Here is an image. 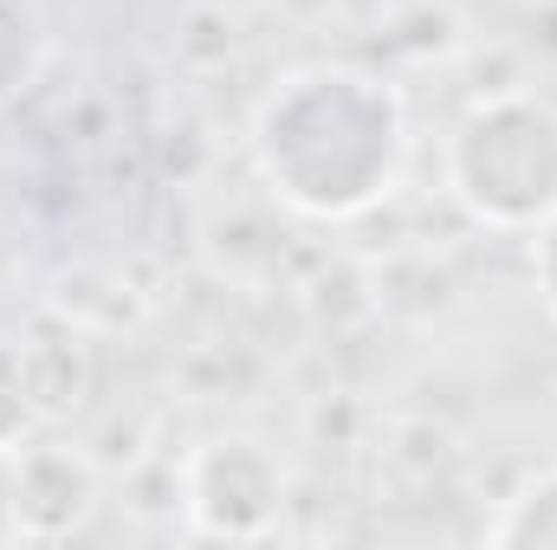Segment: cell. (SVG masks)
<instances>
[{
  "label": "cell",
  "instance_id": "3",
  "mask_svg": "<svg viewBox=\"0 0 557 550\" xmlns=\"http://www.w3.org/2000/svg\"><path fill=\"white\" fill-rule=\"evenodd\" d=\"M285 505V466L267 440H208L188 460V512L214 538H260Z\"/></svg>",
  "mask_w": 557,
  "mask_h": 550
},
{
  "label": "cell",
  "instance_id": "9",
  "mask_svg": "<svg viewBox=\"0 0 557 550\" xmlns=\"http://www.w3.org/2000/svg\"><path fill=\"white\" fill-rule=\"evenodd\" d=\"M20 538V505H13V453L0 447V545Z\"/></svg>",
  "mask_w": 557,
  "mask_h": 550
},
{
  "label": "cell",
  "instance_id": "6",
  "mask_svg": "<svg viewBox=\"0 0 557 550\" xmlns=\"http://www.w3.org/2000/svg\"><path fill=\"white\" fill-rule=\"evenodd\" d=\"M33 59H39L33 20L20 13V0H0V98H13L33 78Z\"/></svg>",
  "mask_w": 557,
  "mask_h": 550
},
{
  "label": "cell",
  "instance_id": "2",
  "mask_svg": "<svg viewBox=\"0 0 557 550\" xmlns=\"http://www.w3.org/2000/svg\"><path fill=\"white\" fill-rule=\"evenodd\" d=\"M447 182L486 227H539L557 214V111L539 98H486L447 142Z\"/></svg>",
  "mask_w": 557,
  "mask_h": 550
},
{
  "label": "cell",
  "instance_id": "5",
  "mask_svg": "<svg viewBox=\"0 0 557 550\" xmlns=\"http://www.w3.org/2000/svg\"><path fill=\"white\" fill-rule=\"evenodd\" d=\"M493 545L499 550H557V466H545L539 479H525L499 525H493Z\"/></svg>",
  "mask_w": 557,
  "mask_h": 550
},
{
  "label": "cell",
  "instance_id": "7",
  "mask_svg": "<svg viewBox=\"0 0 557 550\" xmlns=\"http://www.w3.org/2000/svg\"><path fill=\"white\" fill-rule=\"evenodd\" d=\"M26 414H33V383H26V357H20L13 343H0V447H7V440H20Z\"/></svg>",
  "mask_w": 557,
  "mask_h": 550
},
{
  "label": "cell",
  "instance_id": "1",
  "mask_svg": "<svg viewBox=\"0 0 557 550\" xmlns=\"http://www.w3.org/2000/svg\"><path fill=\"white\" fill-rule=\"evenodd\" d=\"M253 155L285 208L350 221L376 208L403 168V104L350 65H305L253 117Z\"/></svg>",
  "mask_w": 557,
  "mask_h": 550
},
{
  "label": "cell",
  "instance_id": "8",
  "mask_svg": "<svg viewBox=\"0 0 557 550\" xmlns=\"http://www.w3.org/2000/svg\"><path fill=\"white\" fill-rule=\"evenodd\" d=\"M532 266H539V291H545V304L557 311V214L539 221V247H532Z\"/></svg>",
  "mask_w": 557,
  "mask_h": 550
},
{
  "label": "cell",
  "instance_id": "4",
  "mask_svg": "<svg viewBox=\"0 0 557 550\" xmlns=\"http://www.w3.org/2000/svg\"><path fill=\"white\" fill-rule=\"evenodd\" d=\"M13 505H20V532H33V538L72 532L91 512V473H85V460H72L65 447L13 453Z\"/></svg>",
  "mask_w": 557,
  "mask_h": 550
}]
</instances>
